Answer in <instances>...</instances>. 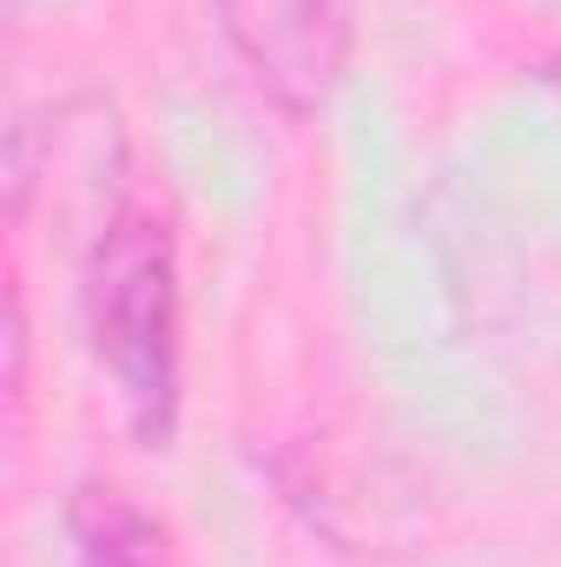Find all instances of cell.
<instances>
[{
  "instance_id": "obj_4",
  "label": "cell",
  "mask_w": 561,
  "mask_h": 567,
  "mask_svg": "<svg viewBox=\"0 0 561 567\" xmlns=\"http://www.w3.org/2000/svg\"><path fill=\"white\" fill-rule=\"evenodd\" d=\"M549 86H561V60H549Z\"/></svg>"
},
{
  "instance_id": "obj_2",
  "label": "cell",
  "mask_w": 561,
  "mask_h": 567,
  "mask_svg": "<svg viewBox=\"0 0 561 567\" xmlns=\"http://www.w3.org/2000/svg\"><path fill=\"white\" fill-rule=\"evenodd\" d=\"M218 33L252 66V80L290 106L317 113L350 53V7L344 0H212Z\"/></svg>"
},
{
  "instance_id": "obj_3",
  "label": "cell",
  "mask_w": 561,
  "mask_h": 567,
  "mask_svg": "<svg viewBox=\"0 0 561 567\" xmlns=\"http://www.w3.org/2000/svg\"><path fill=\"white\" fill-rule=\"evenodd\" d=\"M73 542H80V567H178L165 528L126 488H80Z\"/></svg>"
},
{
  "instance_id": "obj_1",
  "label": "cell",
  "mask_w": 561,
  "mask_h": 567,
  "mask_svg": "<svg viewBox=\"0 0 561 567\" xmlns=\"http://www.w3.org/2000/svg\"><path fill=\"white\" fill-rule=\"evenodd\" d=\"M86 330L145 442H165L178 416V271L165 225L120 205L86 251Z\"/></svg>"
}]
</instances>
